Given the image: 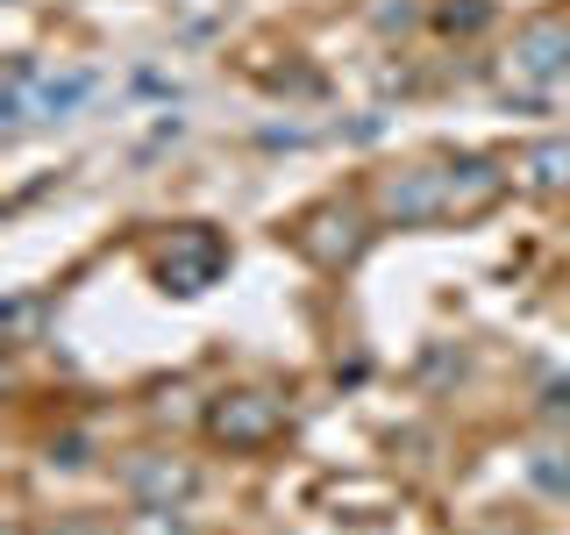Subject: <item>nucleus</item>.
Returning a JSON list of instances; mask_svg holds the SVG:
<instances>
[{
	"label": "nucleus",
	"instance_id": "f257e3e1",
	"mask_svg": "<svg viewBox=\"0 0 570 535\" xmlns=\"http://www.w3.org/2000/svg\"><path fill=\"white\" fill-rule=\"evenodd\" d=\"M379 207H385V222H435V214H456L450 201V165H406V172H392L385 186H379Z\"/></svg>",
	"mask_w": 570,
	"mask_h": 535
},
{
	"label": "nucleus",
	"instance_id": "f03ea898",
	"mask_svg": "<svg viewBox=\"0 0 570 535\" xmlns=\"http://www.w3.org/2000/svg\"><path fill=\"white\" fill-rule=\"evenodd\" d=\"M222 264H228L222 236H214V228H186V236H171V250H165V285L171 293H200Z\"/></svg>",
	"mask_w": 570,
	"mask_h": 535
},
{
	"label": "nucleus",
	"instance_id": "7ed1b4c3",
	"mask_svg": "<svg viewBox=\"0 0 570 535\" xmlns=\"http://www.w3.org/2000/svg\"><path fill=\"white\" fill-rule=\"evenodd\" d=\"M570 71V22H528L513 36V79H563Z\"/></svg>",
	"mask_w": 570,
	"mask_h": 535
},
{
	"label": "nucleus",
	"instance_id": "20e7f679",
	"mask_svg": "<svg viewBox=\"0 0 570 535\" xmlns=\"http://www.w3.org/2000/svg\"><path fill=\"white\" fill-rule=\"evenodd\" d=\"M278 428V400L272 392H228L222 407H214V436L222 442H264Z\"/></svg>",
	"mask_w": 570,
	"mask_h": 535
},
{
	"label": "nucleus",
	"instance_id": "39448f33",
	"mask_svg": "<svg viewBox=\"0 0 570 535\" xmlns=\"http://www.w3.org/2000/svg\"><path fill=\"white\" fill-rule=\"evenodd\" d=\"M299 243H307V257H321V264H343V257H356V214H335V207H321V214H307V228H299Z\"/></svg>",
	"mask_w": 570,
	"mask_h": 535
},
{
	"label": "nucleus",
	"instance_id": "423d86ee",
	"mask_svg": "<svg viewBox=\"0 0 570 535\" xmlns=\"http://www.w3.org/2000/svg\"><path fill=\"white\" fill-rule=\"evenodd\" d=\"M129 493L150 499V507H171V499L193 493V471H186V464H171V457H142V464H129Z\"/></svg>",
	"mask_w": 570,
	"mask_h": 535
},
{
	"label": "nucleus",
	"instance_id": "0eeeda50",
	"mask_svg": "<svg viewBox=\"0 0 570 535\" xmlns=\"http://www.w3.org/2000/svg\"><path fill=\"white\" fill-rule=\"evenodd\" d=\"M499 186H507V178H499V165H485V157H463V165H450V201L456 207H485Z\"/></svg>",
	"mask_w": 570,
	"mask_h": 535
},
{
	"label": "nucleus",
	"instance_id": "6e6552de",
	"mask_svg": "<svg viewBox=\"0 0 570 535\" xmlns=\"http://www.w3.org/2000/svg\"><path fill=\"white\" fill-rule=\"evenodd\" d=\"M521 172H528V186H542V193L570 186V136H557V143H534V150L521 157Z\"/></svg>",
	"mask_w": 570,
	"mask_h": 535
},
{
	"label": "nucleus",
	"instance_id": "1a4fd4ad",
	"mask_svg": "<svg viewBox=\"0 0 570 535\" xmlns=\"http://www.w3.org/2000/svg\"><path fill=\"white\" fill-rule=\"evenodd\" d=\"M528 478H534L542 493L570 499V450H563V442H557V450H534V457H528Z\"/></svg>",
	"mask_w": 570,
	"mask_h": 535
},
{
	"label": "nucleus",
	"instance_id": "9d476101",
	"mask_svg": "<svg viewBox=\"0 0 570 535\" xmlns=\"http://www.w3.org/2000/svg\"><path fill=\"white\" fill-rule=\"evenodd\" d=\"M485 22V0H471V8H450V29H478Z\"/></svg>",
	"mask_w": 570,
	"mask_h": 535
},
{
	"label": "nucleus",
	"instance_id": "9b49d317",
	"mask_svg": "<svg viewBox=\"0 0 570 535\" xmlns=\"http://www.w3.org/2000/svg\"><path fill=\"white\" fill-rule=\"evenodd\" d=\"M542 407H549V415H557V421H570V386H557V392H549Z\"/></svg>",
	"mask_w": 570,
	"mask_h": 535
},
{
	"label": "nucleus",
	"instance_id": "f8f14e48",
	"mask_svg": "<svg viewBox=\"0 0 570 535\" xmlns=\"http://www.w3.org/2000/svg\"><path fill=\"white\" fill-rule=\"evenodd\" d=\"M65 535H94V528H86V522H79V528H65Z\"/></svg>",
	"mask_w": 570,
	"mask_h": 535
}]
</instances>
